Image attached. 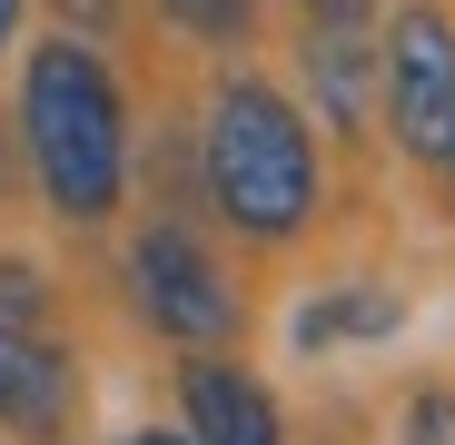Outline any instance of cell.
<instances>
[{
	"mask_svg": "<svg viewBox=\"0 0 455 445\" xmlns=\"http://www.w3.org/2000/svg\"><path fill=\"white\" fill-rule=\"evenodd\" d=\"M20 159L69 228H109L129 208V90L80 30H50L20 60Z\"/></svg>",
	"mask_w": 455,
	"mask_h": 445,
	"instance_id": "obj_1",
	"label": "cell"
},
{
	"mask_svg": "<svg viewBox=\"0 0 455 445\" xmlns=\"http://www.w3.org/2000/svg\"><path fill=\"white\" fill-rule=\"evenodd\" d=\"M198 179H208V208H218L238 238H258V248L307 238V228H317V208H327L317 119L297 109L277 80H258V69H228V80L208 90Z\"/></svg>",
	"mask_w": 455,
	"mask_h": 445,
	"instance_id": "obj_2",
	"label": "cell"
},
{
	"mask_svg": "<svg viewBox=\"0 0 455 445\" xmlns=\"http://www.w3.org/2000/svg\"><path fill=\"white\" fill-rule=\"evenodd\" d=\"M80 416V366L50 337V277L30 258H0V435L60 445Z\"/></svg>",
	"mask_w": 455,
	"mask_h": 445,
	"instance_id": "obj_3",
	"label": "cell"
},
{
	"mask_svg": "<svg viewBox=\"0 0 455 445\" xmlns=\"http://www.w3.org/2000/svg\"><path fill=\"white\" fill-rule=\"evenodd\" d=\"M129 307L159 327L169 346H228V337L248 327L238 277H228L208 258V238L179 228V218H148V228L129 238Z\"/></svg>",
	"mask_w": 455,
	"mask_h": 445,
	"instance_id": "obj_4",
	"label": "cell"
},
{
	"mask_svg": "<svg viewBox=\"0 0 455 445\" xmlns=\"http://www.w3.org/2000/svg\"><path fill=\"white\" fill-rule=\"evenodd\" d=\"M376 109H387V139L416 169L445 179L455 159V20L435 0H406L387 20V50H376Z\"/></svg>",
	"mask_w": 455,
	"mask_h": 445,
	"instance_id": "obj_5",
	"label": "cell"
},
{
	"mask_svg": "<svg viewBox=\"0 0 455 445\" xmlns=\"http://www.w3.org/2000/svg\"><path fill=\"white\" fill-rule=\"evenodd\" d=\"M179 425L198 445H287L277 396L248 377L238 356H218V346H188V366H179Z\"/></svg>",
	"mask_w": 455,
	"mask_h": 445,
	"instance_id": "obj_6",
	"label": "cell"
},
{
	"mask_svg": "<svg viewBox=\"0 0 455 445\" xmlns=\"http://www.w3.org/2000/svg\"><path fill=\"white\" fill-rule=\"evenodd\" d=\"M307 99H317V119L337 129V139H366V109H376V50H366V30H317L307 20Z\"/></svg>",
	"mask_w": 455,
	"mask_h": 445,
	"instance_id": "obj_7",
	"label": "cell"
},
{
	"mask_svg": "<svg viewBox=\"0 0 455 445\" xmlns=\"http://www.w3.org/2000/svg\"><path fill=\"white\" fill-rule=\"evenodd\" d=\"M396 287H327V297H307L297 307V356H327V346H366V337H396Z\"/></svg>",
	"mask_w": 455,
	"mask_h": 445,
	"instance_id": "obj_8",
	"label": "cell"
},
{
	"mask_svg": "<svg viewBox=\"0 0 455 445\" xmlns=\"http://www.w3.org/2000/svg\"><path fill=\"white\" fill-rule=\"evenodd\" d=\"M169 30H188V40H208V50H248L258 40V0H148Z\"/></svg>",
	"mask_w": 455,
	"mask_h": 445,
	"instance_id": "obj_9",
	"label": "cell"
},
{
	"mask_svg": "<svg viewBox=\"0 0 455 445\" xmlns=\"http://www.w3.org/2000/svg\"><path fill=\"white\" fill-rule=\"evenodd\" d=\"M406 445H455V386H426L406 406Z\"/></svg>",
	"mask_w": 455,
	"mask_h": 445,
	"instance_id": "obj_10",
	"label": "cell"
},
{
	"mask_svg": "<svg viewBox=\"0 0 455 445\" xmlns=\"http://www.w3.org/2000/svg\"><path fill=\"white\" fill-rule=\"evenodd\" d=\"M297 11H307L317 30H366V20H376V0H297Z\"/></svg>",
	"mask_w": 455,
	"mask_h": 445,
	"instance_id": "obj_11",
	"label": "cell"
},
{
	"mask_svg": "<svg viewBox=\"0 0 455 445\" xmlns=\"http://www.w3.org/2000/svg\"><path fill=\"white\" fill-rule=\"evenodd\" d=\"M60 11L80 20V30H109V20H119V0H60Z\"/></svg>",
	"mask_w": 455,
	"mask_h": 445,
	"instance_id": "obj_12",
	"label": "cell"
},
{
	"mask_svg": "<svg viewBox=\"0 0 455 445\" xmlns=\"http://www.w3.org/2000/svg\"><path fill=\"white\" fill-rule=\"evenodd\" d=\"M119 445H198V435H188V425H129Z\"/></svg>",
	"mask_w": 455,
	"mask_h": 445,
	"instance_id": "obj_13",
	"label": "cell"
},
{
	"mask_svg": "<svg viewBox=\"0 0 455 445\" xmlns=\"http://www.w3.org/2000/svg\"><path fill=\"white\" fill-rule=\"evenodd\" d=\"M20 11H30V0H0V50L20 40Z\"/></svg>",
	"mask_w": 455,
	"mask_h": 445,
	"instance_id": "obj_14",
	"label": "cell"
},
{
	"mask_svg": "<svg viewBox=\"0 0 455 445\" xmlns=\"http://www.w3.org/2000/svg\"><path fill=\"white\" fill-rule=\"evenodd\" d=\"M0 188H11V148H0Z\"/></svg>",
	"mask_w": 455,
	"mask_h": 445,
	"instance_id": "obj_15",
	"label": "cell"
},
{
	"mask_svg": "<svg viewBox=\"0 0 455 445\" xmlns=\"http://www.w3.org/2000/svg\"><path fill=\"white\" fill-rule=\"evenodd\" d=\"M445 179H455V159H445Z\"/></svg>",
	"mask_w": 455,
	"mask_h": 445,
	"instance_id": "obj_16",
	"label": "cell"
}]
</instances>
